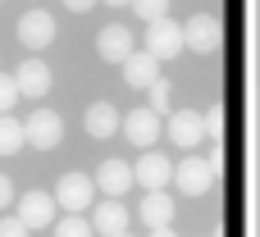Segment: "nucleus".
I'll return each mask as SVG.
<instances>
[{"instance_id": "nucleus-1", "label": "nucleus", "mask_w": 260, "mask_h": 237, "mask_svg": "<svg viewBox=\"0 0 260 237\" xmlns=\"http://www.w3.org/2000/svg\"><path fill=\"white\" fill-rule=\"evenodd\" d=\"M174 187L183 192V196H206L210 187H215V169H210V160L206 155H187V160H178L174 164Z\"/></svg>"}, {"instance_id": "nucleus-2", "label": "nucleus", "mask_w": 260, "mask_h": 237, "mask_svg": "<svg viewBox=\"0 0 260 237\" xmlns=\"http://www.w3.org/2000/svg\"><path fill=\"white\" fill-rule=\"evenodd\" d=\"M219 41H224V27H219L215 14H192V18L183 23V46H187V50H197V55H215Z\"/></svg>"}, {"instance_id": "nucleus-3", "label": "nucleus", "mask_w": 260, "mask_h": 237, "mask_svg": "<svg viewBox=\"0 0 260 237\" xmlns=\"http://www.w3.org/2000/svg\"><path fill=\"white\" fill-rule=\"evenodd\" d=\"M187 46H183V23L174 18H160V23H146V55L155 59H178Z\"/></svg>"}, {"instance_id": "nucleus-4", "label": "nucleus", "mask_w": 260, "mask_h": 237, "mask_svg": "<svg viewBox=\"0 0 260 237\" xmlns=\"http://www.w3.org/2000/svg\"><path fill=\"white\" fill-rule=\"evenodd\" d=\"M133 183L146 187V192H165L174 183V160L160 155V151H142V160L133 164Z\"/></svg>"}, {"instance_id": "nucleus-5", "label": "nucleus", "mask_w": 260, "mask_h": 237, "mask_svg": "<svg viewBox=\"0 0 260 237\" xmlns=\"http://www.w3.org/2000/svg\"><path fill=\"white\" fill-rule=\"evenodd\" d=\"M23 137H27L37 151H50V146L64 142V119H59L55 110H37V114L23 119Z\"/></svg>"}, {"instance_id": "nucleus-6", "label": "nucleus", "mask_w": 260, "mask_h": 237, "mask_svg": "<svg viewBox=\"0 0 260 237\" xmlns=\"http://www.w3.org/2000/svg\"><path fill=\"white\" fill-rule=\"evenodd\" d=\"M91 196H96V183H91L87 174H64V178L55 183V206H64L69 215H82V210L91 206Z\"/></svg>"}, {"instance_id": "nucleus-7", "label": "nucleus", "mask_w": 260, "mask_h": 237, "mask_svg": "<svg viewBox=\"0 0 260 237\" xmlns=\"http://www.w3.org/2000/svg\"><path fill=\"white\" fill-rule=\"evenodd\" d=\"M18 41H23L27 50H46V46L55 41V18H50L46 9H27V14L18 18Z\"/></svg>"}, {"instance_id": "nucleus-8", "label": "nucleus", "mask_w": 260, "mask_h": 237, "mask_svg": "<svg viewBox=\"0 0 260 237\" xmlns=\"http://www.w3.org/2000/svg\"><path fill=\"white\" fill-rule=\"evenodd\" d=\"M133 146H142V151H151L155 142H160V114L155 110H133V114H123V128H119Z\"/></svg>"}, {"instance_id": "nucleus-9", "label": "nucleus", "mask_w": 260, "mask_h": 237, "mask_svg": "<svg viewBox=\"0 0 260 237\" xmlns=\"http://www.w3.org/2000/svg\"><path fill=\"white\" fill-rule=\"evenodd\" d=\"M169 142L183 146V151H197V146L206 142L201 114H197V110H174V114H169Z\"/></svg>"}, {"instance_id": "nucleus-10", "label": "nucleus", "mask_w": 260, "mask_h": 237, "mask_svg": "<svg viewBox=\"0 0 260 237\" xmlns=\"http://www.w3.org/2000/svg\"><path fill=\"white\" fill-rule=\"evenodd\" d=\"M91 183H96V192H105L110 201H123L128 187H137V183H133V164H123V160H105Z\"/></svg>"}, {"instance_id": "nucleus-11", "label": "nucleus", "mask_w": 260, "mask_h": 237, "mask_svg": "<svg viewBox=\"0 0 260 237\" xmlns=\"http://www.w3.org/2000/svg\"><path fill=\"white\" fill-rule=\"evenodd\" d=\"M18 219L27 224V233L50 228V224H55V196H50V192H23V196H18Z\"/></svg>"}, {"instance_id": "nucleus-12", "label": "nucleus", "mask_w": 260, "mask_h": 237, "mask_svg": "<svg viewBox=\"0 0 260 237\" xmlns=\"http://www.w3.org/2000/svg\"><path fill=\"white\" fill-rule=\"evenodd\" d=\"M96 50H101V59L123 64V59L137 50V37H133L123 23H110V27H101V37H96Z\"/></svg>"}, {"instance_id": "nucleus-13", "label": "nucleus", "mask_w": 260, "mask_h": 237, "mask_svg": "<svg viewBox=\"0 0 260 237\" xmlns=\"http://www.w3.org/2000/svg\"><path fill=\"white\" fill-rule=\"evenodd\" d=\"M14 82H18V96H32V100H41V96L50 91V69H46L37 55H27V59L14 69Z\"/></svg>"}, {"instance_id": "nucleus-14", "label": "nucleus", "mask_w": 260, "mask_h": 237, "mask_svg": "<svg viewBox=\"0 0 260 237\" xmlns=\"http://www.w3.org/2000/svg\"><path fill=\"white\" fill-rule=\"evenodd\" d=\"M82 128L91 132V137H114L119 128H123V114L110 105V100H96V105H87V114H82Z\"/></svg>"}, {"instance_id": "nucleus-15", "label": "nucleus", "mask_w": 260, "mask_h": 237, "mask_svg": "<svg viewBox=\"0 0 260 237\" xmlns=\"http://www.w3.org/2000/svg\"><path fill=\"white\" fill-rule=\"evenodd\" d=\"M91 233H101V237L128 233V210H123V201H101V206L91 210Z\"/></svg>"}, {"instance_id": "nucleus-16", "label": "nucleus", "mask_w": 260, "mask_h": 237, "mask_svg": "<svg viewBox=\"0 0 260 237\" xmlns=\"http://www.w3.org/2000/svg\"><path fill=\"white\" fill-rule=\"evenodd\" d=\"M155 78H160V59H155V55H146V50L137 55V50H133V55L123 59V82H128V87L146 91V87H151Z\"/></svg>"}, {"instance_id": "nucleus-17", "label": "nucleus", "mask_w": 260, "mask_h": 237, "mask_svg": "<svg viewBox=\"0 0 260 237\" xmlns=\"http://www.w3.org/2000/svg\"><path fill=\"white\" fill-rule=\"evenodd\" d=\"M174 196L169 192H146V201H142V224L146 228H174Z\"/></svg>"}, {"instance_id": "nucleus-18", "label": "nucleus", "mask_w": 260, "mask_h": 237, "mask_svg": "<svg viewBox=\"0 0 260 237\" xmlns=\"http://www.w3.org/2000/svg\"><path fill=\"white\" fill-rule=\"evenodd\" d=\"M27 146V137H23V123L14 119V114H0V155H18Z\"/></svg>"}, {"instance_id": "nucleus-19", "label": "nucleus", "mask_w": 260, "mask_h": 237, "mask_svg": "<svg viewBox=\"0 0 260 237\" xmlns=\"http://www.w3.org/2000/svg\"><path fill=\"white\" fill-rule=\"evenodd\" d=\"M146 110H155V114H174V82L169 78H155L151 87H146Z\"/></svg>"}, {"instance_id": "nucleus-20", "label": "nucleus", "mask_w": 260, "mask_h": 237, "mask_svg": "<svg viewBox=\"0 0 260 237\" xmlns=\"http://www.w3.org/2000/svg\"><path fill=\"white\" fill-rule=\"evenodd\" d=\"M50 233H55V237H96V233H91V219H82V215H64V219H55Z\"/></svg>"}, {"instance_id": "nucleus-21", "label": "nucleus", "mask_w": 260, "mask_h": 237, "mask_svg": "<svg viewBox=\"0 0 260 237\" xmlns=\"http://www.w3.org/2000/svg\"><path fill=\"white\" fill-rule=\"evenodd\" d=\"M137 18H146V23H160V18H169V0H133L128 5Z\"/></svg>"}, {"instance_id": "nucleus-22", "label": "nucleus", "mask_w": 260, "mask_h": 237, "mask_svg": "<svg viewBox=\"0 0 260 237\" xmlns=\"http://www.w3.org/2000/svg\"><path fill=\"white\" fill-rule=\"evenodd\" d=\"M14 100H18V82H14V73H0V114H9Z\"/></svg>"}, {"instance_id": "nucleus-23", "label": "nucleus", "mask_w": 260, "mask_h": 237, "mask_svg": "<svg viewBox=\"0 0 260 237\" xmlns=\"http://www.w3.org/2000/svg\"><path fill=\"white\" fill-rule=\"evenodd\" d=\"M201 123H206V137H219V132H224V110H219V105H215V110H206V114H201Z\"/></svg>"}, {"instance_id": "nucleus-24", "label": "nucleus", "mask_w": 260, "mask_h": 237, "mask_svg": "<svg viewBox=\"0 0 260 237\" xmlns=\"http://www.w3.org/2000/svg\"><path fill=\"white\" fill-rule=\"evenodd\" d=\"M0 237H27V224L18 215H9V219H0Z\"/></svg>"}, {"instance_id": "nucleus-25", "label": "nucleus", "mask_w": 260, "mask_h": 237, "mask_svg": "<svg viewBox=\"0 0 260 237\" xmlns=\"http://www.w3.org/2000/svg\"><path fill=\"white\" fill-rule=\"evenodd\" d=\"M5 206H14V183L0 174V210H5Z\"/></svg>"}, {"instance_id": "nucleus-26", "label": "nucleus", "mask_w": 260, "mask_h": 237, "mask_svg": "<svg viewBox=\"0 0 260 237\" xmlns=\"http://www.w3.org/2000/svg\"><path fill=\"white\" fill-rule=\"evenodd\" d=\"M64 5H69L73 14H87V9H91V5H101V0H64Z\"/></svg>"}, {"instance_id": "nucleus-27", "label": "nucleus", "mask_w": 260, "mask_h": 237, "mask_svg": "<svg viewBox=\"0 0 260 237\" xmlns=\"http://www.w3.org/2000/svg\"><path fill=\"white\" fill-rule=\"evenodd\" d=\"M151 237H178L174 228H151Z\"/></svg>"}, {"instance_id": "nucleus-28", "label": "nucleus", "mask_w": 260, "mask_h": 237, "mask_svg": "<svg viewBox=\"0 0 260 237\" xmlns=\"http://www.w3.org/2000/svg\"><path fill=\"white\" fill-rule=\"evenodd\" d=\"M105 5H114V9H123V5H133V0H105Z\"/></svg>"}, {"instance_id": "nucleus-29", "label": "nucleus", "mask_w": 260, "mask_h": 237, "mask_svg": "<svg viewBox=\"0 0 260 237\" xmlns=\"http://www.w3.org/2000/svg\"><path fill=\"white\" fill-rule=\"evenodd\" d=\"M119 237H128V233H119Z\"/></svg>"}]
</instances>
